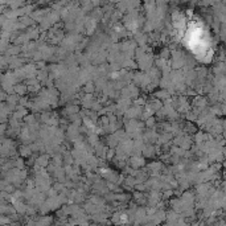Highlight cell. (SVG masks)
<instances>
[{
	"label": "cell",
	"instance_id": "6da1fadb",
	"mask_svg": "<svg viewBox=\"0 0 226 226\" xmlns=\"http://www.w3.org/2000/svg\"><path fill=\"white\" fill-rule=\"evenodd\" d=\"M186 38H185V43L188 45L189 49H192L193 52H195V54H205L204 52H205V49L201 46V44L205 43V40H204V36H205V32L202 31V27L200 25V24H195L192 21V23L188 25V28H186Z\"/></svg>",
	"mask_w": 226,
	"mask_h": 226
}]
</instances>
